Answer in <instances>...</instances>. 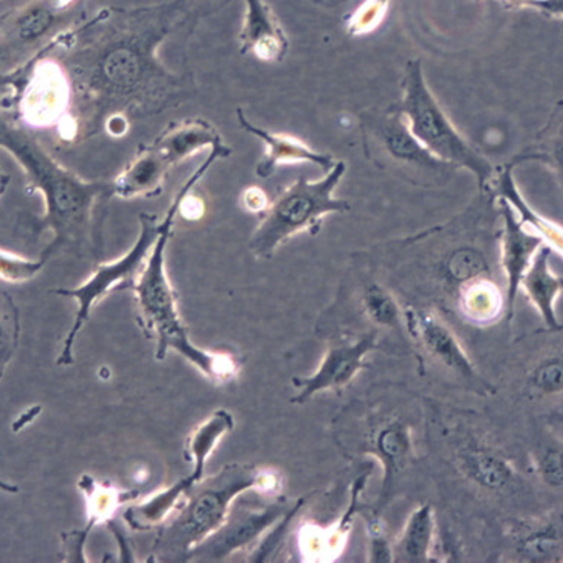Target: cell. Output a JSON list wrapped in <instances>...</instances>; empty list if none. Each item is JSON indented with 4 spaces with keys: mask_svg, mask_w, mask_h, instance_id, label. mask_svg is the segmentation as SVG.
Instances as JSON below:
<instances>
[{
    "mask_svg": "<svg viewBox=\"0 0 563 563\" xmlns=\"http://www.w3.org/2000/svg\"><path fill=\"white\" fill-rule=\"evenodd\" d=\"M103 129L112 137H123L129 133L130 119L124 114H112L103 121Z\"/></svg>",
    "mask_w": 563,
    "mask_h": 563,
    "instance_id": "obj_39",
    "label": "cell"
},
{
    "mask_svg": "<svg viewBox=\"0 0 563 563\" xmlns=\"http://www.w3.org/2000/svg\"><path fill=\"white\" fill-rule=\"evenodd\" d=\"M153 148L170 167L184 163L202 151L224 145L222 134L206 119H185L164 129Z\"/></svg>",
    "mask_w": 563,
    "mask_h": 563,
    "instance_id": "obj_17",
    "label": "cell"
},
{
    "mask_svg": "<svg viewBox=\"0 0 563 563\" xmlns=\"http://www.w3.org/2000/svg\"><path fill=\"white\" fill-rule=\"evenodd\" d=\"M402 316L411 335L420 342L426 353L472 385L483 384L461 342L439 316L413 309H406Z\"/></svg>",
    "mask_w": 563,
    "mask_h": 563,
    "instance_id": "obj_13",
    "label": "cell"
},
{
    "mask_svg": "<svg viewBox=\"0 0 563 563\" xmlns=\"http://www.w3.org/2000/svg\"><path fill=\"white\" fill-rule=\"evenodd\" d=\"M435 517L431 505H420L407 518L400 539L394 545V562H430L435 539Z\"/></svg>",
    "mask_w": 563,
    "mask_h": 563,
    "instance_id": "obj_23",
    "label": "cell"
},
{
    "mask_svg": "<svg viewBox=\"0 0 563 563\" xmlns=\"http://www.w3.org/2000/svg\"><path fill=\"white\" fill-rule=\"evenodd\" d=\"M376 346H378V335L375 332L367 333L356 342L331 346L313 375L292 379L298 394L291 398V402L301 405L309 401L316 394L344 388L356 378L358 372L365 369L366 357Z\"/></svg>",
    "mask_w": 563,
    "mask_h": 563,
    "instance_id": "obj_11",
    "label": "cell"
},
{
    "mask_svg": "<svg viewBox=\"0 0 563 563\" xmlns=\"http://www.w3.org/2000/svg\"><path fill=\"white\" fill-rule=\"evenodd\" d=\"M518 553L530 562H559L562 554V527L559 519H544L523 528L517 541Z\"/></svg>",
    "mask_w": 563,
    "mask_h": 563,
    "instance_id": "obj_27",
    "label": "cell"
},
{
    "mask_svg": "<svg viewBox=\"0 0 563 563\" xmlns=\"http://www.w3.org/2000/svg\"><path fill=\"white\" fill-rule=\"evenodd\" d=\"M58 46V41L52 42L51 45L43 47L38 54L32 56V58L25 60L24 64L19 65V67L8 69L5 73H0V89L11 88L14 90V97H12V106H16L21 93L27 85L30 76H32L34 65L37 64V60L43 58V56L49 55L55 47Z\"/></svg>",
    "mask_w": 563,
    "mask_h": 563,
    "instance_id": "obj_31",
    "label": "cell"
},
{
    "mask_svg": "<svg viewBox=\"0 0 563 563\" xmlns=\"http://www.w3.org/2000/svg\"><path fill=\"white\" fill-rule=\"evenodd\" d=\"M0 150L23 168L30 189L45 202L42 227L54 235L41 257L46 262L60 250L84 249L92 233L95 207L111 198V180H85L56 162L45 146L0 112Z\"/></svg>",
    "mask_w": 563,
    "mask_h": 563,
    "instance_id": "obj_2",
    "label": "cell"
},
{
    "mask_svg": "<svg viewBox=\"0 0 563 563\" xmlns=\"http://www.w3.org/2000/svg\"><path fill=\"white\" fill-rule=\"evenodd\" d=\"M363 309L367 318L378 327L397 328L401 323V307L396 297L380 284L367 285L362 296Z\"/></svg>",
    "mask_w": 563,
    "mask_h": 563,
    "instance_id": "obj_28",
    "label": "cell"
},
{
    "mask_svg": "<svg viewBox=\"0 0 563 563\" xmlns=\"http://www.w3.org/2000/svg\"><path fill=\"white\" fill-rule=\"evenodd\" d=\"M188 10L189 0L103 8L60 36L52 56L71 81L77 137L97 133L112 114H158L188 97V79L158 55Z\"/></svg>",
    "mask_w": 563,
    "mask_h": 563,
    "instance_id": "obj_1",
    "label": "cell"
},
{
    "mask_svg": "<svg viewBox=\"0 0 563 563\" xmlns=\"http://www.w3.org/2000/svg\"><path fill=\"white\" fill-rule=\"evenodd\" d=\"M177 203L173 199L166 218L163 219L157 241L150 253L141 276L134 284V300L137 307V320L146 336L155 342V357L163 361L168 351H176L186 361L192 363L208 379L227 383L235 378L242 362L232 353L199 349L190 341L166 267V251L172 240L173 227L177 218Z\"/></svg>",
    "mask_w": 563,
    "mask_h": 563,
    "instance_id": "obj_3",
    "label": "cell"
},
{
    "mask_svg": "<svg viewBox=\"0 0 563 563\" xmlns=\"http://www.w3.org/2000/svg\"><path fill=\"white\" fill-rule=\"evenodd\" d=\"M367 157L375 155L378 166H389L420 185H439L456 167L432 155L420 145L407 128L400 112L388 108L385 112H365L361 119Z\"/></svg>",
    "mask_w": 563,
    "mask_h": 563,
    "instance_id": "obj_8",
    "label": "cell"
},
{
    "mask_svg": "<svg viewBox=\"0 0 563 563\" xmlns=\"http://www.w3.org/2000/svg\"><path fill=\"white\" fill-rule=\"evenodd\" d=\"M541 478L550 487H562V450L549 448L541 454L539 461Z\"/></svg>",
    "mask_w": 563,
    "mask_h": 563,
    "instance_id": "obj_36",
    "label": "cell"
},
{
    "mask_svg": "<svg viewBox=\"0 0 563 563\" xmlns=\"http://www.w3.org/2000/svg\"><path fill=\"white\" fill-rule=\"evenodd\" d=\"M45 264V258H24L0 249V280L7 284H25L34 279Z\"/></svg>",
    "mask_w": 563,
    "mask_h": 563,
    "instance_id": "obj_30",
    "label": "cell"
},
{
    "mask_svg": "<svg viewBox=\"0 0 563 563\" xmlns=\"http://www.w3.org/2000/svg\"><path fill=\"white\" fill-rule=\"evenodd\" d=\"M563 374L561 357L548 358L531 372V385L543 394L562 393Z\"/></svg>",
    "mask_w": 563,
    "mask_h": 563,
    "instance_id": "obj_32",
    "label": "cell"
},
{
    "mask_svg": "<svg viewBox=\"0 0 563 563\" xmlns=\"http://www.w3.org/2000/svg\"><path fill=\"white\" fill-rule=\"evenodd\" d=\"M79 488L85 495L88 506V523L86 526L97 527L99 523L111 521L121 506L137 499L139 492L134 489L115 488L114 485L99 483L90 475L81 476Z\"/></svg>",
    "mask_w": 563,
    "mask_h": 563,
    "instance_id": "obj_26",
    "label": "cell"
},
{
    "mask_svg": "<svg viewBox=\"0 0 563 563\" xmlns=\"http://www.w3.org/2000/svg\"><path fill=\"white\" fill-rule=\"evenodd\" d=\"M170 168L153 145L141 146L132 162L111 180V198L133 201L158 197Z\"/></svg>",
    "mask_w": 563,
    "mask_h": 563,
    "instance_id": "obj_16",
    "label": "cell"
},
{
    "mask_svg": "<svg viewBox=\"0 0 563 563\" xmlns=\"http://www.w3.org/2000/svg\"><path fill=\"white\" fill-rule=\"evenodd\" d=\"M12 302L0 300V357L10 361L12 356V344H16L19 336V323L15 316H12Z\"/></svg>",
    "mask_w": 563,
    "mask_h": 563,
    "instance_id": "obj_33",
    "label": "cell"
},
{
    "mask_svg": "<svg viewBox=\"0 0 563 563\" xmlns=\"http://www.w3.org/2000/svg\"><path fill=\"white\" fill-rule=\"evenodd\" d=\"M292 508V506H291ZM287 500L279 499L271 505H232L227 521L190 553L189 561H223L240 550L249 548L284 518L289 509Z\"/></svg>",
    "mask_w": 563,
    "mask_h": 563,
    "instance_id": "obj_9",
    "label": "cell"
},
{
    "mask_svg": "<svg viewBox=\"0 0 563 563\" xmlns=\"http://www.w3.org/2000/svg\"><path fill=\"white\" fill-rule=\"evenodd\" d=\"M244 23L240 33V52L262 63L279 64L289 52L287 33L266 0H244Z\"/></svg>",
    "mask_w": 563,
    "mask_h": 563,
    "instance_id": "obj_14",
    "label": "cell"
},
{
    "mask_svg": "<svg viewBox=\"0 0 563 563\" xmlns=\"http://www.w3.org/2000/svg\"><path fill=\"white\" fill-rule=\"evenodd\" d=\"M461 470L481 487L504 489L514 481L512 465L495 450L483 444L470 443L459 452Z\"/></svg>",
    "mask_w": 563,
    "mask_h": 563,
    "instance_id": "obj_22",
    "label": "cell"
},
{
    "mask_svg": "<svg viewBox=\"0 0 563 563\" xmlns=\"http://www.w3.org/2000/svg\"><path fill=\"white\" fill-rule=\"evenodd\" d=\"M195 2H202V5L207 7L206 10L211 14V12L218 11L220 8L227 5L231 0H195Z\"/></svg>",
    "mask_w": 563,
    "mask_h": 563,
    "instance_id": "obj_40",
    "label": "cell"
},
{
    "mask_svg": "<svg viewBox=\"0 0 563 563\" xmlns=\"http://www.w3.org/2000/svg\"><path fill=\"white\" fill-rule=\"evenodd\" d=\"M15 108L34 128L58 125L71 114V81L59 60L52 56V52L34 65L32 76Z\"/></svg>",
    "mask_w": 563,
    "mask_h": 563,
    "instance_id": "obj_10",
    "label": "cell"
},
{
    "mask_svg": "<svg viewBox=\"0 0 563 563\" xmlns=\"http://www.w3.org/2000/svg\"><path fill=\"white\" fill-rule=\"evenodd\" d=\"M8 185H10V176L0 172V198H2V195L7 192Z\"/></svg>",
    "mask_w": 563,
    "mask_h": 563,
    "instance_id": "obj_42",
    "label": "cell"
},
{
    "mask_svg": "<svg viewBox=\"0 0 563 563\" xmlns=\"http://www.w3.org/2000/svg\"><path fill=\"white\" fill-rule=\"evenodd\" d=\"M241 207L244 208L246 213L254 216H262L266 213L268 207H271V198L266 194V190L260 188V186H250L242 190L240 195Z\"/></svg>",
    "mask_w": 563,
    "mask_h": 563,
    "instance_id": "obj_37",
    "label": "cell"
},
{
    "mask_svg": "<svg viewBox=\"0 0 563 563\" xmlns=\"http://www.w3.org/2000/svg\"><path fill=\"white\" fill-rule=\"evenodd\" d=\"M508 8H530L549 19H562L563 0H500Z\"/></svg>",
    "mask_w": 563,
    "mask_h": 563,
    "instance_id": "obj_38",
    "label": "cell"
},
{
    "mask_svg": "<svg viewBox=\"0 0 563 563\" xmlns=\"http://www.w3.org/2000/svg\"><path fill=\"white\" fill-rule=\"evenodd\" d=\"M279 475L249 463H231L190 487L176 512L159 527L153 558L158 562H188L190 553L227 521L238 497L255 489L276 493Z\"/></svg>",
    "mask_w": 563,
    "mask_h": 563,
    "instance_id": "obj_4",
    "label": "cell"
},
{
    "mask_svg": "<svg viewBox=\"0 0 563 563\" xmlns=\"http://www.w3.org/2000/svg\"><path fill=\"white\" fill-rule=\"evenodd\" d=\"M195 481L190 475L177 481L170 487L159 489L150 499L129 506L123 518L134 531H151L164 526L179 508Z\"/></svg>",
    "mask_w": 563,
    "mask_h": 563,
    "instance_id": "obj_21",
    "label": "cell"
},
{
    "mask_svg": "<svg viewBox=\"0 0 563 563\" xmlns=\"http://www.w3.org/2000/svg\"><path fill=\"white\" fill-rule=\"evenodd\" d=\"M0 489L2 492L11 493V495H15L19 493V487L15 484L7 483V481L0 479Z\"/></svg>",
    "mask_w": 563,
    "mask_h": 563,
    "instance_id": "obj_41",
    "label": "cell"
},
{
    "mask_svg": "<svg viewBox=\"0 0 563 563\" xmlns=\"http://www.w3.org/2000/svg\"><path fill=\"white\" fill-rule=\"evenodd\" d=\"M553 250L549 245H543L528 267L523 275L519 289L526 292L528 301L539 311L545 327L550 331L561 332L562 324L559 323L556 316V300L563 289V279L561 275L552 272L550 268V255Z\"/></svg>",
    "mask_w": 563,
    "mask_h": 563,
    "instance_id": "obj_19",
    "label": "cell"
},
{
    "mask_svg": "<svg viewBox=\"0 0 563 563\" xmlns=\"http://www.w3.org/2000/svg\"><path fill=\"white\" fill-rule=\"evenodd\" d=\"M474 2L479 3V2H481V0H474Z\"/></svg>",
    "mask_w": 563,
    "mask_h": 563,
    "instance_id": "obj_44",
    "label": "cell"
},
{
    "mask_svg": "<svg viewBox=\"0 0 563 563\" xmlns=\"http://www.w3.org/2000/svg\"><path fill=\"white\" fill-rule=\"evenodd\" d=\"M345 172L346 164L338 162L323 179L311 181L301 176L282 190L251 236L249 249L254 257L271 260L280 245L298 233L318 235L327 216L349 213V201L333 197Z\"/></svg>",
    "mask_w": 563,
    "mask_h": 563,
    "instance_id": "obj_6",
    "label": "cell"
},
{
    "mask_svg": "<svg viewBox=\"0 0 563 563\" xmlns=\"http://www.w3.org/2000/svg\"><path fill=\"white\" fill-rule=\"evenodd\" d=\"M236 120L246 133L258 137L266 145V153L255 166V175L260 179H268L277 167L285 166V164L310 163L322 168L324 173L335 166L331 155L316 153L301 139L289 136V134L268 132L266 129L258 128L253 121L246 119L241 108L236 110Z\"/></svg>",
    "mask_w": 563,
    "mask_h": 563,
    "instance_id": "obj_15",
    "label": "cell"
},
{
    "mask_svg": "<svg viewBox=\"0 0 563 563\" xmlns=\"http://www.w3.org/2000/svg\"><path fill=\"white\" fill-rule=\"evenodd\" d=\"M233 427H235V420L232 415L227 410H218L188 437L185 457L192 463V472L189 475L195 483L203 478L208 457L218 448L220 440L233 430Z\"/></svg>",
    "mask_w": 563,
    "mask_h": 563,
    "instance_id": "obj_24",
    "label": "cell"
},
{
    "mask_svg": "<svg viewBox=\"0 0 563 563\" xmlns=\"http://www.w3.org/2000/svg\"><path fill=\"white\" fill-rule=\"evenodd\" d=\"M389 3L391 0H365L353 14L346 16V34L358 37L374 33L387 19Z\"/></svg>",
    "mask_w": 563,
    "mask_h": 563,
    "instance_id": "obj_29",
    "label": "cell"
},
{
    "mask_svg": "<svg viewBox=\"0 0 563 563\" xmlns=\"http://www.w3.org/2000/svg\"><path fill=\"white\" fill-rule=\"evenodd\" d=\"M367 450L383 463L385 497L389 495L394 479L413 461V431L410 423L401 418L383 420L372 431Z\"/></svg>",
    "mask_w": 563,
    "mask_h": 563,
    "instance_id": "obj_18",
    "label": "cell"
},
{
    "mask_svg": "<svg viewBox=\"0 0 563 563\" xmlns=\"http://www.w3.org/2000/svg\"><path fill=\"white\" fill-rule=\"evenodd\" d=\"M92 530V527L86 526L85 530L63 532L60 534L64 562H88V559L85 558V544Z\"/></svg>",
    "mask_w": 563,
    "mask_h": 563,
    "instance_id": "obj_35",
    "label": "cell"
},
{
    "mask_svg": "<svg viewBox=\"0 0 563 563\" xmlns=\"http://www.w3.org/2000/svg\"><path fill=\"white\" fill-rule=\"evenodd\" d=\"M310 2L318 3V5L323 7H336L340 3H344L345 0H310Z\"/></svg>",
    "mask_w": 563,
    "mask_h": 563,
    "instance_id": "obj_43",
    "label": "cell"
},
{
    "mask_svg": "<svg viewBox=\"0 0 563 563\" xmlns=\"http://www.w3.org/2000/svg\"><path fill=\"white\" fill-rule=\"evenodd\" d=\"M505 306L504 294L488 276L475 277L459 287V309L472 322L493 323L499 319Z\"/></svg>",
    "mask_w": 563,
    "mask_h": 563,
    "instance_id": "obj_25",
    "label": "cell"
},
{
    "mask_svg": "<svg viewBox=\"0 0 563 563\" xmlns=\"http://www.w3.org/2000/svg\"><path fill=\"white\" fill-rule=\"evenodd\" d=\"M499 211L504 219V232L500 236V263L506 276V309L508 319H512L515 300L519 292V285L528 267L534 258L537 251L545 244L543 238L523 227L515 216L512 207L505 199L497 198ZM548 245V244H545Z\"/></svg>",
    "mask_w": 563,
    "mask_h": 563,
    "instance_id": "obj_12",
    "label": "cell"
},
{
    "mask_svg": "<svg viewBox=\"0 0 563 563\" xmlns=\"http://www.w3.org/2000/svg\"><path fill=\"white\" fill-rule=\"evenodd\" d=\"M400 102L389 107L400 112L420 145L450 166L475 176L479 192L487 194L496 168L462 136L428 88L422 60L410 59L401 80Z\"/></svg>",
    "mask_w": 563,
    "mask_h": 563,
    "instance_id": "obj_5",
    "label": "cell"
},
{
    "mask_svg": "<svg viewBox=\"0 0 563 563\" xmlns=\"http://www.w3.org/2000/svg\"><path fill=\"white\" fill-rule=\"evenodd\" d=\"M139 223H141V229H139L137 240L128 253L114 262L98 264L93 268L92 275L80 287L55 289L54 292L59 297L73 298L77 302L75 322L65 336L63 350L56 361L58 366H71L75 363L73 349H75L77 336L85 323L88 322L93 307L115 289H132L137 277L144 271L146 260L157 241L162 222H159L158 216L144 213L139 216Z\"/></svg>",
    "mask_w": 563,
    "mask_h": 563,
    "instance_id": "obj_7",
    "label": "cell"
},
{
    "mask_svg": "<svg viewBox=\"0 0 563 563\" xmlns=\"http://www.w3.org/2000/svg\"><path fill=\"white\" fill-rule=\"evenodd\" d=\"M367 530H369V562H394V545L389 544L380 519L374 518Z\"/></svg>",
    "mask_w": 563,
    "mask_h": 563,
    "instance_id": "obj_34",
    "label": "cell"
},
{
    "mask_svg": "<svg viewBox=\"0 0 563 563\" xmlns=\"http://www.w3.org/2000/svg\"><path fill=\"white\" fill-rule=\"evenodd\" d=\"M515 164H517V162L514 159L512 163L505 164L504 167L495 172V176H493L492 181H489L487 194L495 195L496 198L505 199V201L512 207L514 211H518V220L523 227L539 233L550 249L553 251L556 250L559 255H562V228L541 218L540 214H537L536 211L528 206L514 180L512 170Z\"/></svg>",
    "mask_w": 563,
    "mask_h": 563,
    "instance_id": "obj_20",
    "label": "cell"
}]
</instances>
